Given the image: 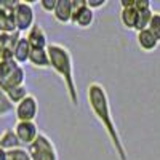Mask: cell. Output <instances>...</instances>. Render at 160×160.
<instances>
[{
    "label": "cell",
    "instance_id": "7a4b0ae2",
    "mask_svg": "<svg viewBox=\"0 0 160 160\" xmlns=\"http://www.w3.org/2000/svg\"><path fill=\"white\" fill-rule=\"evenodd\" d=\"M47 50L50 55V68L62 78L69 101L74 106H78V90L74 75V59L69 48L61 43H50Z\"/></svg>",
    "mask_w": 160,
    "mask_h": 160
},
{
    "label": "cell",
    "instance_id": "e0dca14e",
    "mask_svg": "<svg viewBox=\"0 0 160 160\" xmlns=\"http://www.w3.org/2000/svg\"><path fill=\"white\" fill-rule=\"evenodd\" d=\"M31 51H32V48H31V45H29V42H28V38H26V37H21L19 42H18V45H16V48H15V55H13V59H15L18 64L22 66V64H26V62H29Z\"/></svg>",
    "mask_w": 160,
    "mask_h": 160
},
{
    "label": "cell",
    "instance_id": "4fadbf2b",
    "mask_svg": "<svg viewBox=\"0 0 160 160\" xmlns=\"http://www.w3.org/2000/svg\"><path fill=\"white\" fill-rule=\"evenodd\" d=\"M72 0H58L56 8L53 11V18H55L59 24H69L72 22Z\"/></svg>",
    "mask_w": 160,
    "mask_h": 160
},
{
    "label": "cell",
    "instance_id": "ac0fdd59",
    "mask_svg": "<svg viewBox=\"0 0 160 160\" xmlns=\"http://www.w3.org/2000/svg\"><path fill=\"white\" fill-rule=\"evenodd\" d=\"M16 106L13 104L7 95V91L3 88H0V117H7L11 112H15Z\"/></svg>",
    "mask_w": 160,
    "mask_h": 160
},
{
    "label": "cell",
    "instance_id": "484cf974",
    "mask_svg": "<svg viewBox=\"0 0 160 160\" xmlns=\"http://www.w3.org/2000/svg\"><path fill=\"white\" fill-rule=\"evenodd\" d=\"M7 158H8V152L0 148V160H7Z\"/></svg>",
    "mask_w": 160,
    "mask_h": 160
},
{
    "label": "cell",
    "instance_id": "5bb4252c",
    "mask_svg": "<svg viewBox=\"0 0 160 160\" xmlns=\"http://www.w3.org/2000/svg\"><path fill=\"white\" fill-rule=\"evenodd\" d=\"M138 18H139V11L133 7H127V8H120V22L125 29L130 31H136L138 26Z\"/></svg>",
    "mask_w": 160,
    "mask_h": 160
},
{
    "label": "cell",
    "instance_id": "9a60e30c",
    "mask_svg": "<svg viewBox=\"0 0 160 160\" xmlns=\"http://www.w3.org/2000/svg\"><path fill=\"white\" fill-rule=\"evenodd\" d=\"M29 64L37 69H48L50 68V55L47 48H32Z\"/></svg>",
    "mask_w": 160,
    "mask_h": 160
},
{
    "label": "cell",
    "instance_id": "7c38bea8",
    "mask_svg": "<svg viewBox=\"0 0 160 160\" xmlns=\"http://www.w3.org/2000/svg\"><path fill=\"white\" fill-rule=\"evenodd\" d=\"M136 42H138L139 50L144 51V53H152V51H155L157 47L160 45V42L157 40V37H155L149 29H144V31L136 32Z\"/></svg>",
    "mask_w": 160,
    "mask_h": 160
},
{
    "label": "cell",
    "instance_id": "d6986e66",
    "mask_svg": "<svg viewBox=\"0 0 160 160\" xmlns=\"http://www.w3.org/2000/svg\"><path fill=\"white\" fill-rule=\"evenodd\" d=\"M7 95H8V98H10V101L13 102V104H19L26 96H29L31 93L28 91V88H26V85H21V87H16V88H11V90H8L7 91Z\"/></svg>",
    "mask_w": 160,
    "mask_h": 160
},
{
    "label": "cell",
    "instance_id": "7402d4cb",
    "mask_svg": "<svg viewBox=\"0 0 160 160\" xmlns=\"http://www.w3.org/2000/svg\"><path fill=\"white\" fill-rule=\"evenodd\" d=\"M56 3H58V0H42V2H40V8L45 13H51L53 15V11L56 8Z\"/></svg>",
    "mask_w": 160,
    "mask_h": 160
},
{
    "label": "cell",
    "instance_id": "277c9868",
    "mask_svg": "<svg viewBox=\"0 0 160 160\" xmlns=\"http://www.w3.org/2000/svg\"><path fill=\"white\" fill-rule=\"evenodd\" d=\"M28 152L31 155V160H59L56 146L45 133H40L37 139L28 146Z\"/></svg>",
    "mask_w": 160,
    "mask_h": 160
},
{
    "label": "cell",
    "instance_id": "4316f807",
    "mask_svg": "<svg viewBox=\"0 0 160 160\" xmlns=\"http://www.w3.org/2000/svg\"><path fill=\"white\" fill-rule=\"evenodd\" d=\"M0 34H2V32H0Z\"/></svg>",
    "mask_w": 160,
    "mask_h": 160
},
{
    "label": "cell",
    "instance_id": "5b68a950",
    "mask_svg": "<svg viewBox=\"0 0 160 160\" xmlns=\"http://www.w3.org/2000/svg\"><path fill=\"white\" fill-rule=\"evenodd\" d=\"M15 22H16V31L19 34L26 32L35 24V13L32 8V2H16L15 7Z\"/></svg>",
    "mask_w": 160,
    "mask_h": 160
},
{
    "label": "cell",
    "instance_id": "2e32d148",
    "mask_svg": "<svg viewBox=\"0 0 160 160\" xmlns=\"http://www.w3.org/2000/svg\"><path fill=\"white\" fill-rule=\"evenodd\" d=\"M0 148H2L3 151H15V149H19V148H22V144L19 142V139H18V136H16V133H15V130H11V128H8V130H5L2 135H0Z\"/></svg>",
    "mask_w": 160,
    "mask_h": 160
},
{
    "label": "cell",
    "instance_id": "44dd1931",
    "mask_svg": "<svg viewBox=\"0 0 160 160\" xmlns=\"http://www.w3.org/2000/svg\"><path fill=\"white\" fill-rule=\"evenodd\" d=\"M160 42V11H154V16L149 22V28H148Z\"/></svg>",
    "mask_w": 160,
    "mask_h": 160
},
{
    "label": "cell",
    "instance_id": "8992f818",
    "mask_svg": "<svg viewBox=\"0 0 160 160\" xmlns=\"http://www.w3.org/2000/svg\"><path fill=\"white\" fill-rule=\"evenodd\" d=\"M72 8L74 13L71 24L77 26L80 29H88L95 22V11L87 5V0H72Z\"/></svg>",
    "mask_w": 160,
    "mask_h": 160
},
{
    "label": "cell",
    "instance_id": "ba28073f",
    "mask_svg": "<svg viewBox=\"0 0 160 160\" xmlns=\"http://www.w3.org/2000/svg\"><path fill=\"white\" fill-rule=\"evenodd\" d=\"M38 114V101L34 95L26 96L15 108V117L18 122H35Z\"/></svg>",
    "mask_w": 160,
    "mask_h": 160
},
{
    "label": "cell",
    "instance_id": "cb8c5ba5",
    "mask_svg": "<svg viewBox=\"0 0 160 160\" xmlns=\"http://www.w3.org/2000/svg\"><path fill=\"white\" fill-rule=\"evenodd\" d=\"M135 8L138 11H146V10H152L149 0H135Z\"/></svg>",
    "mask_w": 160,
    "mask_h": 160
},
{
    "label": "cell",
    "instance_id": "ffe728a7",
    "mask_svg": "<svg viewBox=\"0 0 160 160\" xmlns=\"http://www.w3.org/2000/svg\"><path fill=\"white\" fill-rule=\"evenodd\" d=\"M7 160H31V155L26 148H19L15 151H8V158Z\"/></svg>",
    "mask_w": 160,
    "mask_h": 160
},
{
    "label": "cell",
    "instance_id": "d4e9b609",
    "mask_svg": "<svg viewBox=\"0 0 160 160\" xmlns=\"http://www.w3.org/2000/svg\"><path fill=\"white\" fill-rule=\"evenodd\" d=\"M133 5H135V0H120V8H127Z\"/></svg>",
    "mask_w": 160,
    "mask_h": 160
},
{
    "label": "cell",
    "instance_id": "9c48e42d",
    "mask_svg": "<svg viewBox=\"0 0 160 160\" xmlns=\"http://www.w3.org/2000/svg\"><path fill=\"white\" fill-rule=\"evenodd\" d=\"M13 130H15L19 142L22 146H26V148L31 146L37 139V136L40 135L38 127H37L35 122H16V125H15Z\"/></svg>",
    "mask_w": 160,
    "mask_h": 160
},
{
    "label": "cell",
    "instance_id": "8fae6325",
    "mask_svg": "<svg viewBox=\"0 0 160 160\" xmlns=\"http://www.w3.org/2000/svg\"><path fill=\"white\" fill-rule=\"evenodd\" d=\"M28 38V42L31 45V48H48V37H47V32L43 31V28L40 24H34L32 28L29 29V32L24 35Z\"/></svg>",
    "mask_w": 160,
    "mask_h": 160
},
{
    "label": "cell",
    "instance_id": "52a82bcc",
    "mask_svg": "<svg viewBox=\"0 0 160 160\" xmlns=\"http://www.w3.org/2000/svg\"><path fill=\"white\" fill-rule=\"evenodd\" d=\"M18 0H0V32L13 34L16 31L15 22V7Z\"/></svg>",
    "mask_w": 160,
    "mask_h": 160
},
{
    "label": "cell",
    "instance_id": "603a6c76",
    "mask_svg": "<svg viewBox=\"0 0 160 160\" xmlns=\"http://www.w3.org/2000/svg\"><path fill=\"white\" fill-rule=\"evenodd\" d=\"M87 5L95 11V10L102 8L104 5H108V0H87Z\"/></svg>",
    "mask_w": 160,
    "mask_h": 160
},
{
    "label": "cell",
    "instance_id": "6da1fadb",
    "mask_svg": "<svg viewBox=\"0 0 160 160\" xmlns=\"http://www.w3.org/2000/svg\"><path fill=\"white\" fill-rule=\"evenodd\" d=\"M87 102L88 108L93 112L95 118L102 125L106 135H108L112 149L117 155L118 160H128V154L125 149V144L120 136V131L114 122L112 111H111V102H109V95L106 91L104 85L99 82H90L87 87Z\"/></svg>",
    "mask_w": 160,
    "mask_h": 160
},
{
    "label": "cell",
    "instance_id": "3957f363",
    "mask_svg": "<svg viewBox=\"0 0 160 160\" xmlns=\"http://www.w3.org/2000/svg\"><path fill=\"white\" fill-rule=\"evenodd\" d=\"M26 72L21 64L15 59H2L0 61V88L5 91L24 85Z\"/></svg>",
    "mask_w": 160,
    "mask_h": 160
},
{
    "label": "cell",
    "instance_id": "30bf717a",
    "mask_svg": "<svg viewBox=\"0 0 160 160\" xmlns=\"http://www.w3.org/2000/svg\"><path fill=\"white\" fill-rule=\"evenodd\" d=\"M22 35L19 32L13 34H0V61L2 59H13L15 48Z\"/></svg>",
    "mask_w": 160,
    "mask_h": 160
}]
</instances>
